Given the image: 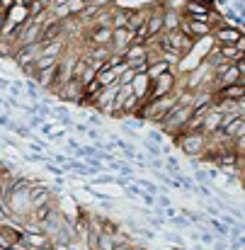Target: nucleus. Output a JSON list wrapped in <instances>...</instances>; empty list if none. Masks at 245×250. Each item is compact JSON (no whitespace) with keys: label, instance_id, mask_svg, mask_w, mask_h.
I'll return each mask as SVG.
<instances>
[{"label":"nucleus","instance_id":"f257e3e1","mask_svg":"<svg viewBox=\"0 0 245 250\" xmlns=\"http://www.w3.org/2000/svg\"><path fill=\"white\" fill-rule=\"evenodd\" d=\"M175 139V146H180L187 156H192V158H199L204 151H206V139L209 136H204L202 131H182V134H177V136H172Z\"/></svg>","mask_w":245,"mask_h":250},{"label":"nucleus","instance_id":"f03ea898","mask_svg":"<svg viewBox=\"0 0 245 250\" xmlns=\"http://www.w3.org/2000/svg\"><path fill=\"white\" fill-rule=\"evenodd\" d=\"M175 83H177V78H175L172 71H167V73H163V76H158L156 81H151V90H148L143 104H148V102H153V100H158V97H165V95L175 92V90H177ZM143 104H141V107H143Z\"/></svg>","mask_w":245,"mask_h":250},{"label":"nucleus","instance_id":"7ed1b4c3","mask_svg":"<svg viewBox=\"0 0 245 250\" xmlns=\"http://www.w3.org/2000/svg\"><path fill=\"white\" fill-rule=\"evenodd\" d=\"M214 83H216V90H221V87H228V85H236V83L245 85V78L238 76V71H236L233 63L221 61L216 66V71H214Z\"/></svg>","mask_w":245,"mask_h":250},{"label":"nucleus","instance_id":"20e7f679","mask_svg":"<svg viewBox=\"0 0 245 250\" xmlns=\"http://www.w3.org/2000/svg\"><path fill=\"white\" fill-rule=\"evenodd\" d=\"M214 39L219 42V46H236L243 39V32L231 24H219L214 27Z\"/></svg>","mask_w":245,"mask_h":250},{"label":"nucleus","instance_id":"39448f33","mask_svg":"<svg viewBox=\"0 0 245 250\" xmlns=\"http://www.w3.org/2000/svg\"><path fill=\"white\" fill-rule=\"evenodd\" d=\"M214 102H238V100H245V85L236 83L228 85V87H221L216 92H211Z\"/></svg>","mask_w":245,"mask_h":250},{"label":"nucleus","instance_id":"423d86ee","mask_svg":"<svg viewBox=\"0 0 245 250\" xmlns=\"http://www.w3.org/2000/svg\"><path fill=\"white\" fill-rule=\"evenodd\" d=\"M117 92H119V85H112V87H102L100 90V95L95 97V102H92V107H97V109H102V112H112V107H114V100H117Z\"/></svg>","mask_w":245,"mask_h":250},{"label":"nucleus","instance_id":"0eeeda50","mask_svg":"<svg viewBox=\"0 0 245 250\" xmlns=\"http://www.w3.org/2000/svg\"><path fill=\"white\" fill-rule=\"evenodd\" d=\"M39 49H41L39 42H37V44H29V46H22V49H17V51L12 54V59H15V63H20L22 68H27V66L34 63V59L39 56Z\"/></svg>","mask_w":245,"mask_h":250},{"label":"nucleus","instance_id":"6e6552de","mask_svg":"<svg viewBox=\"0 0 245 250\" xmlns=\"http://www.w3.org/2000/svg\"><path fill=\"white\" fill-rule=\"evenodd\" d=\"M131 46V32L124 27V29H112V42H109V49L114 54H122Z\"/></svg>","mask_w":245,"mask_h":250},{"label":"nucleus","instance_id":"1a4fd4ad","mask_svg":"<svg viewBox=\"0 0 245 250\" xmlns=\"http://www.w3.org/2000/svg\"><path fill=\"white\" fill-rule=\"evenodd\" d=\"M22 231H17V229H12V226H7V224H2L0 226V246L2 248H15V246H22Z\"/></svg>","mask_w":245,"mask_h":250},{"label":"nucleus","instance_id":"9d476101","mask_svg":"<svg viewBox=\"0 0 245 250\" xmlns=\"http://www.w3.org/2000/svg\"><path fill=\"white\" fill-rule=\"evenodd\" d=\"M221 112H216L214 107L204 114V119H202V134L204 136H211V134H216L219 131V126H221Z\"/></svg>","mask_w":245,"mask_h":250},{"label":"nucleus","instance_id":"9b49d317","mask_svg":"<svg viewBox=\"0 0 245 250\" xmlns=\"http://www.w3.org/2000/svg\"><path fill=\"white\" fill-rule=\"evenodd\" d=\"M129 87H131V92L141 100V104L146 102V95H148V90H151V81H148V76L146 73H136L134 76V81L129 83Z\"/></svg>","mask_w":245,"mask_h":250},{"label":"nucleus","instance_id":"f8f14e48","mask_svg":"<svg viewBox=\"0 0 245 250\" xmlns=\"http://www.w3.org/2000/svg\"><path fill=\"white\" fill-rule=\"evenodd\" d=\"M87 42H90L92 46H109V42H112V29H109V27H97V29H90Z\"/></svg>","mask_w":245,"mask_h":250},{"label":"nucleus","instance_id":"ddd939ff","mask_svg":"<svg viewBox=\"0 0 245 250\" xmlns=\"http://www.w3.org/2000/svg\"><path fill=\"white\" fill-rule=\"evenodd\" d=\"M81 90H82L81 81H73V78H71L68 83L59 90V95H61L63 100H76V102H78V100H81Z\"/></svg>","mask_w":245,"mask_h":250},{"label":"nucleus","instance_id":"4468645a","mask_svg":"<svg viewBox=\"0 0 245 250\" xmlns=\"http://www.w3.org/2000/svg\"><path fill=\"white\" fill-rule=\"evenodd\" d=\"M170 71V63H165V61H151L148 63V71H146V76H148V81H156L158 76H163V73H167Z\"/></svg>","mask_w":245,"mask_h":250},{"label":"nucleus","instance_id":"2eb2a0df","mask_svg":"<svg viewBox=\"0 0 245 250\" xmlns=\"http://www.w3.org/2000/svg\"><path fill=\"white\" fill-rule=\"evenodd\" d=\"M56 71H59V63H56L54 68H46V71H39V73H34V78L44 85V87H51V85H54V81H56Z\"/></svg>","mask_w":245,"mask_h":250},{"label":"nucleus","instance_id":"dca6fc26","mask_svg":"<svg viewBox=\"0 0 245 250\" xmlns=\"http://www.w3.org/2000/svg\"><path fill=\"white\" fill-rule=\"evenodd\" d=\"M44 204H49V189L46 187H32V207L37 209V207H44Z\"/></svg>","mask_w":245,"mask_h":250},{"label":"nucleus","instance_id":"f3484780","mask_svg":"<svg viewBox=\"0 0 245 250\" xmlns=\"http://www.w3.org/2000/svg\"><path fill=\"white\" fill-rule=\"evenodd\" d=\"M219 54H221V59H224L226 63H233V61L243 59V54H241L236 46H219Z\"/></svg>","mask_w":245,"mask_h":250},{"label":"nucleus","instance_id":"a211bd4d","mask_svg":"<svg viewBox=\"0 0 245 250\" xmlns=\"http://www.w3.org/2000/svg\"><path fill=\"white\" fill-rule=\"evenodd\" d=\"M180 17L175 15V12H167V15H163V32L165 34H170V32H175V29H180Z\"/></svg>","mask_w":245,"mask_h":250},{"label":"nucleus","instance_id":"6ab92c4d","mask_svg":"<svg viewBox=\"0 0 245 250\" xmlns=\"http://www.w3.org/2000/svg\"><path fill=\"white\" fill-rule=\"evenodd\" d=\"M129 22V12L126 10H117L112 12V29H124Z\"/></svg>","mask_w":245,"mask_h":250},{"label":"nucleus","instance_id":"aec40b11","mask_svg":"<svg viewBox=\"0 0 245 250\" xmlns=\"http://www.w3.org/2000/svg\"><path fill=\"white\" fill-rule=\"evenodd\" d=\"M51 211H54V204H51V202L44 204V207H37V209H34V224H44Z\"/></svg>","mask_w":245,"mask_h":250},{"label":"nucleus","instance_id":"412c9836","mask_svg":"<svg viewBox=\"0 0 245 250\" xmlns=\"http://www.w3.org/2000/svg\"><path fill=\"white\" fill-rule=\"evenodd\" d=\"M112 54L109 46H92V54H90V61H107Z\"/></svg>","mask_w":245,"mask_h":250},{"label":"nucleus","instance_id":"4be33fe9","mask_svg":"<svg viewBox=\"0 0 245 250\" xmlns=\"http://www.w3.org/2000/svg\"><path fill=\"white\" fill-rule=\"evenodd\" d=\"M85 10V0H66V12L73 17V15H81Z\"/></svg>","mask_w":245,"mask_h":250},{"label":"nucleus","instance_id":"5701e85b","mask_svg":"<svg viewBox=\"0 0 245 250\" xmlns=\"http://www.w3.org/2000/svg\"><path fill=\"white\" fill-rule=\"evenodd\" d=\"M148 63H151V56H148V59L131 61V63H129V68H131V71H134V76H136V73H146V71H148Z\"/></svg>","mask_w":245,"mask_h":250},{"label":"nucleus","instance_id":"b1692460","mask_svg":"<svg viewBox=\"0 0 245 250\" xmlns=\"http://www.w3.org/2000/svg\"><path fill=\"white\" fill-rule=\"evenodd\" d=\"M107 2H109V0H85V5H87V7H92L95 12L104 10V7H107Z\"/></svg>","mask_w":245,"mask_h":250},{"label":"nucleus","instance_id":"393cba45","mask_svg":"<svg viewBox=\"0 0 245 250\" xmlns=\"http://www.w3.org/2000/svg\"><path fill=\"white\" fill-rule=\"evenodd\" d=\"M114 250H129V243H117Z\"/></svg>","mask_w":245,"mask_h":250},{"label":"nucleus","instance_id":"a878e982","mask_svg":"<svg viewBox=\"0 0 245 250\" xmlns=\"http://www.w3.org/2000/svg\"><path fill=\"white\" fill-rule=\"evenodd\" d=\"M2 15H5V12H2V7H0V17H2Z\"/></svg>","mask_w":245,"mask_h":250},{"label":"nucleus","instance_id":"bb28decb","mask_svg":"<svg viewBox=\"0 0 245 250\" xmlns=\"http://www.w3.org/2000/svg\"><path fill=\"white\" fill-rule=\"evenodd\" d=\"M0 250H2V246H0Z\"/></svg>","mask_w":245,"mask_h":250}]
</instances>
